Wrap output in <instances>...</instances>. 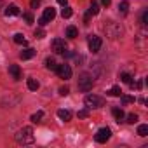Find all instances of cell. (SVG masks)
<instances>
[{
    "mask_svg": "<svg viewBox=\"0 0 148 148\" xmlns=\"http://www.w3.org/2000/svg\"><path fill=\"white\" fill-rule=\"evenodd\" d=\"M103 32H105L106 38H110V40H117V38H120L124 35L122 25L120 23H115V21H106L103 25Z\"/></svg>",
    "mask_w": 148,
    "mask_h": 148,
    "instance_id": "6da1fadb",
    "label": "cell"
},
{
    "mask_svg": "<svg viewBox=\"0 0 148 148\" xmlns=\"http://www.w3.org/2000/svg\"><path fill=\"white\" fill-rule=\"evenodd\" d=\"M14 138H16V143H18V145H32V143L35 141V134H33V129H32V127H23V129H19Z\"/></svg>",
    "mask_w": 148,
    "mask_h": 148,
    "instance_id": "7a4b0ae2",
    "label": "cell"
},
{
    "mask_svg": "<svg viewBox=\"0 0 148 148\" xmlns=\"http://www.w3.org/2000/svg\"><path fill=\"white\" fill-rule=\"evenodd\" d=\"M77 86H79V89L82 92H89L92 89V86H94V79L91 75H87V73H84V75L79 77V84Z\"/></svg>",
    "mask_w": 148,
    "mask_h": 148,
    "instance_id": "3957f363",
    "label": "cell"
},
{
    "mask_svg": "<svg viewBox=\"0 0 148 148\" xmlns=\"http://www.w3.org/2000/svg\"><path fill=\"white\" fill-rule=\"evenodd\" d=\"M86 106L87 108H101L103 105H105V99L101 98V96H96V94H89V96H86Z\"/></svg>",
    "mask_w": 148,
    "mask_h": 148,
    "instance_id": "277c9868",
    "label": "cell"
},
{
    "mask_svg": "<svg viewBox=\"0 0 148 148\" xmlns=\"http://www.w3.org/2000/svg\"><path fill=\"white\" fill-rule=\"evenodd\" d=\"M87 45H89V51H91V52H98V51L101 49V45H103V40H101V37H98V35H91V37L87 38Z\"/></svg>",
    "mask_w": 148,
    "mask_h": 148,
    "instance_id": "5b68a950",
    "label": "cell"
},
{
    "mask_svg": "<svg viewBox=\"0 0 148 148\" xmlns=\"http://www.w3.org/2000/svg\"><path fill=\"white\" fill-rule=\"evenodd\" d=\"M54 16H56V11H54L52 7L45 9V11H44V14L38 18V25H40V26H45L47 23H51V21L54 19Z\"/></svg>",
    "mask_w": 148,
    "mask_h": 148,
    "instance_id": "8992f818",
    "label": "cell"
},
{
    "mask_svg": "<svg viewBox=\"0 0 148 148\" xmlns=\"http://www.w3.org/2000/svg\"><path fill=\"white\" fill-rule=\"evenodd\" d=\"M56 71H58L59 79H64V80L71 79V68H70V64H66V63H63V64H58Z\"/></svg>",
    "mask_w": 148,
    "mask_h": 148,
    "instance_id": "52a82bcc",
    "label": "cell"
},
{
    "mask_svg": "<svg viewBox=\"0 0 148 148\" xmlns=\"http://www.w3.org/2000/svg\"><path fill=\"white\" fill-rule=\"evenodd\" d=\"M51 49H52L56 54H63V52L66 51V42H64V38H54V40L51 42Z\"/></svg>",
    "mask_w": 148,
    "mask_h": 148,
    "instance_id": "ba28073f",
    "label": "cell"
},
{
    "mask_svg": "<svg viewBox=\"0 0 148 148\" xmlns=\"http://www.w3.org/2000/svg\"><path fill=\"white\" fill-rule=\"evenodd\" d=\"M110 136H112V131H110L108 127H101V129L96 132L94 139H96L98 143H106V141L110 139Z\"/></svg>",
    "mask_w": 148,
    "mask_h": 148,
    "instance_id": "9c48e42d",
    "label": "cell"
},
{
    "mask_svg": "<svg viewBox=\"0 0 148 148\" xmlns=\"http://www.w3.org/2000/svg\"><path fill=\"white\" fill-rule=\"evenodd\" d=\"M9 73L12 75V79H14V80H21V77H23L21 68H19L18 64H11V66H9Z\"/></svg>",
    "mask_w": 148,
    "mask_h": 148,
    "instance_id": "30bf717a",
    "label": "cell"
},
{
    "mask_svg": "<svg viewBox=\"0 0 148 148\" xmlns=\"http://www.w3.org/2000/svg\"><path fill=\"white\" fill-rule=\"evenodd\" d=\"M4 14H5L7 18H9V16H19V14H21V11H19V7H18V5L11 4V5H7V7H5Z\"/></svg>",
    "mask_w": 148,
    "mask_h": 148,
    "instance_id": "8fae6325",
    "label": "cell"
},
{
    "mask_svg": "<svg viewBox=\"0 0 148 148\" xmlns=\"http://www.w3.org/2000/svg\"><path fill=\"white\" fill-rule=\"evenodd\" d=\"M112 113H113V117H115V120H117V122H122V120L125 119L124 110H122V108H119V106H115V108L112 110Z\"/></svg>",
    "mask_w": 148,
    "mask_h": 148,
    "instance_id": "7c38bea8",
    "label": "cell"
},
{
    "mask_svg": "<svg viewBox=\"0 0 148 148\" xmlns=\"http://www.w3.org/2000/svg\"><path fill=\"white\" fill-rule=\"evenodd\" d=\"M35 54H37V51H35V49H25V51H21V52H19V58H21V59H32Z\"/></svg>",
    "mask_w": 148,
    "mask_h": 148,
    "instance_id": "4fadbf2b",
    "label": "cell"
},
{
    "mask_svg": "<svg viewBox=\"0 0 148 148\" xmlns=\"http://www.w3.org/2000/svg\"><path fill=\"white\" fill-rule=\"evenodd\" d=\"M120 80L124 82V84H129L131 87H134V80H132V75H131V73H120Z\"/></svg>",
    "mask_w": 148,
    "mask_h": 148,
    "instance_id": "5bb4252c",
    "label": "cell"
},
{
    "mask_svg": "<svg viewBox=\"0 0 148 148\" xmlns=\"http://www.w3.org/2000/svg\"><path fill=\"white\" fill-rule=\"evenodd\" d=\"M58 117H59L61 120L68 122V120L71 119V112H70V110H64V108H61V110H58Z\"/></svg>",
    "mask_w": 148,
    "mask_h": 148,
    "instance_id": "9a60e30c",
    "label": "cell"
},
{
    "mask_svg": "<svg viewBox=\"0 0 148 148\" xmlns=\"http://www.w3.org/2000/svg\"><path fill=\"white\" fill-rule=\"evenodd\" d=\"M99 12V4L96 2V0H92V2H91V5H89V11H87V14L89 16H96Z\"/></svg>",
    "mask_w": 148,
    "mask_h": 148,
    "instance_id": "2e32d148",
    "label": "cell"
},
{
    "mask_svg": "<svg viewBox=\"0 0 148 148\" xmlns=\"http://www.w3.org/2000/svg\"><path fill=\"white\" fill-rule=\"evenodd\" d=\"M26 86H28V89H30V91H37V89L40 87L38 80H35V79H28V80H26Z\"/></svg>",
    "mask_w": 148,
    "mask_h": 148,
    "instance_id": "e0dca14e",
    "label": "cell"
},
{
    "mask_svg": "<svg viewBox=\"0 0 148 148\" xmlns=\"http://www.w3.org/2000/svg\"><path fill=\"white\" fill-rule=\"evenodd\" d=\"M77 35H79V30H77L75 26H68V28H66V37H68V38H75Z\"/></svg>",
    "mask_w": 148,
    "mask_h": 148,
    "instance_id": "ac0fdd59",
    "label": "cell"
},
{
    "mask_svg": "<svg viewBox=\"0 0 148 148\" xmlns=\"http://www.w3.org/2000/svg\"><path fill=\"white\" fill-rule=\"evenodd\" d=\"M45 68H47V70H51V71H56L58 64H56V61H54L52 58H47V59H45Z\"/></svg>",
    "mask_w": 148,
    "mask_h": 148,
    "instance_id": "d6986e66",
    "label": "cell"
},
{
    "mask_svg": "<svg viewBox=\"0 0 148 148\" xmlns=\"http://www.w3.org/2000/svg\"><path fill=\"white\" fill-rule=\"evenodd\" d=\"M119 12H120L122 16H125V14L129 12V4H127V2H120V4H119Z\"/></svg>",
    "mask_w": 148,
    "mask_h": 148,
    "instance_id": "ffe728a7",
    "label": "cell"
},
{
    "mask_svg": "<svg viewBox=\"0 0 148 148\" xmlns=\"http://www.w3.org/2000/svg\"><path fill=\"white\" fill-rule=\"evenodd\" d=\"M42 119H44V112H37V113H33V115H32V119H30V120H32L33 124H38V122H42Z\"/></svg>",
    "mask_w": 148,
    "mask_h": 148,
    "instance_id": "44dd1931",
    "label": "cell"
},
{
    "mask_svg": "<svg viewBox=\"0 0 148 148\" xmlns=\"http://www.w3.org/2000/svg\"><path fill=\"white\" fill-rule=\"evenodd\" d=\"M14 42L19 44V45H26V40H25V35L23 33H16L14 35Z\"/></svg>",
    "mask_w": 148,
    "mask_h": 148,
    "instance_id": "7402d4cb",
    "label": "cell"
},
{
    "mask_svg": "<svg viewBox=\"0 0 148 148\" xmlns=\"http://www.w3.org/2000/svg\"><path fill=\"white\" fill-rule=\"evenodd\" d=\"M108 94H110V96H115V98H117V96H120V94H122V91H120V87H119V86H113V87H112V89L108 91Z\"/></svg>",
    "mask_w": 148,
    "mask_h": 148,
    "instance_id": "603a6c76",
    "label": "cell"
},
{
    "mask_svg": "<svg viewBox=\"0 0 148 148\" xmlns=\"http://www.w3.org/2000/svg\"><path fill=\"white\" fill-rule=\"evenodd\" d=\"M138 134H139V136H143V138H145V136H148V125H146V124L139 125V127H138Z\"/></svg>",
    "mask_w": 148,
    "mask_h": 148,
    "instance_id": "cb8c5ba5",
    "label": "cell"
},
{
    "mask_svg": "<svg viewBox=\"0 0 148 148\" xmlns=\"http://www.w3.org/2000/svg\"><path fill=\"white\" fill-rule=\"evenodd\" d=\"M71 14H73V11H71V7H68V5H64V7H63V11H61V16H63V18H70Z\"/></svg>",
    "mask_w": 148,
    "mask_h": 148,
    "instance_id": "d4e9b609",
    "label": "cell"
},
{
    "mask_svg": "<svg viewBox=\"0 0 148 148\" xmlns=\"http://www.w3.org/2000/svg\"><path fill=\"white\" fill-rule=\"evenodd\" d=\"M120 99L124 105H129V103H134V98L132 96H125V94H120Z\"/></svg>",
    "mask_w": 148,
    "mask_h": 148,
    "instance_id": "484cf974",
    "label": "cell"
},
{
    "mask_svg": "<svg viewBox=\"0 0 148 148\" xmlns=\"http://www.w3.org/2000/svg\"><path fill=\"white\" fill-rule=\"evenodd\" d=\"M141 25H143V26L148 25V9H145L143 14H141Z\"/></svg>",
    "mask_w": 148,
    "mask_h": 148,
    "instance_id": "4316f807",
    "label": "cell"
},
{
    "mask_svg": "<svg viewBox=\"0 0 148 148\" xmlns=\"http://www.w3.org/2000/svg\"><path fill=\"white\" fill-rule=\"evenodd\" d=\"M125 122H127V124H136V122H138V115H136V113H129Z\"/></svg>",
    "mask_w": 148,
    "mask_h": 148,
    "instance_id": "83f0119b",
    "label": "cell"
},
{
    "mask_svg": "<svg viewBox=\"0 0 148 148\" xmlns=\"http://www.w3.org/2000/svg\"><path fill=\"white\" fill-rule=\"evenodd\" d=\"M44 37H45V32L42 28H37L35 30V38H44Z\"/></svg>",
    "mask_w": 148,
    "mask_h": 148,
    "instance_id": "f1b7e54d",
    "label": "cell"
},
{
    "mask_svg": "<svg viewBox=\"0 0 148 148\" xmlns=\"http://www.w3.org/2000/svg\"><path fill=\"white\" fill-rule=\"evenodd\" d=\"M23 18H25V21H26L28 25H32V23H33V16H32L30 12H25V14H23Z\"/></svg>",
    "mask_w": 148,
    "mask_h": 148,
    "instance_id": "f546056e",
    "label": "cell"
},
{
    "mask_svg": "<svg viewBox=\"0 0 148 148\" xmlns=\"http://www.w3.org/2000/svg\"><path fill=\"white\" fill-rule=\"evenodd\" d=\"M68 92H70V89H68L66 86H63V87H59V94H61V96H66Z\"/></svg>",
    "mask_w": 148,
    "mask_h": 148,
    "instance_id": "4dcf8cb0",
    "label": "cell"
},
{
    "mask_svg": "<svg viewBox=\"0 0 148 148\" xmlns=\"http://www.w3.org/2000/svg\"><path fill=\"white\" fill-rule=\"evenodd\" d=\"M87 115H89V112H87V110H80V112H79V119H86Z\"/></svg>",
    "mask_w": 148,
    "mask_h": 148,
    "instance_id": "1f68e13d",
    "label": "cell"
},
{
    "mask_svg": "<svg viewBox=\"0 0 148 148\" xmlns=\"http://www.w3.org/2000/svg\"><path fill=\"white\" fill-rule=\"evenodd\" d=\"M30 5H32V9H37V7L40 5V0H32V2H30Z\"/></svg>",
    "mask_w": 148,
    "mask_h": 148,
    "instance_id": "d6a6232c",
    "label": "cell"
},
{
    "mask_svg": "<svg viewBox=\"0 0 148 148\" xmlns=\"http://www.w3.org/2000/svg\"><path fill=\"white\" fill-rule=\"evenodd\" d=\"M101 4H103V5H105V7H108V5H110V4H112V0H101Z\"/></svg>",
    "mask_w": 148,
    "mask_h": 148,
    "instance_id": "836d02e7",
    "label": "cell"
},
{
    "mask_svg": "<svg viewBox=\"0 0 148 148\" xmlns=\"http://www.w3.org/2000/svg\"><path fill=\"white\" fill-rule=\"evenodd\" d=\"M141 86H143V82L139 80V82H136V89H141Z\"/></svg>",
    "mask_w": 148,
    "mask_h": 148,
    "instance_id": "e575fe53",
    "label": "cell"
},
{
    "mask_svg": "<svg viewBox=\"0 0 148 148\" xmlns=\"http://www.w3.org/2000/svg\"><path fill=\"white\" fill-rule=\"evenodd\" d=\"M66 2L68 0H58V4H61V5H66Z\"/></svg>",
    "mask_w": 148,
    "mask_h": 148,
    "instance_id": "d590c367",
    "label": "cell"
},
{
    "mask_svg": "<svg viewBox=\"0 0 148 148\" xmlns=\"http://www.w3.org/2000/svg\"><path fill=\"white\" fill-rule=\"evenodd\" d=\"M0 5H2V0H0Z\"/></svg>",
    "mask_w": 148,
    "mask_h": 148,
    "instance_id": "8d00e7d4",
    "label": "cell"
}]
</instances>
